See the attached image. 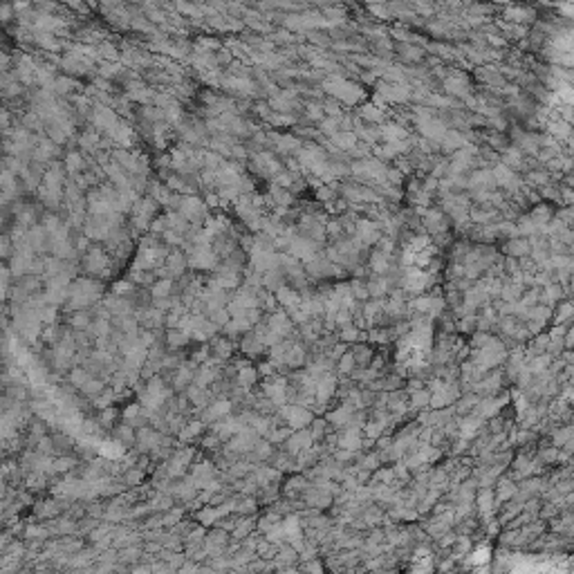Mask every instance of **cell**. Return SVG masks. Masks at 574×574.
Masks as SVG:
<instances>
[{"label": "cell", "instance_id": "cell-10", "mask_svg": "<svg viewBox=\"0 0 574 574\" xmlns=\"http://www.w3.org/2000/svg\"><path fill=\"white\" fill-rule=\"evenodd\" d=\"M108 135L114 139V142H119L121 146H128L130 144V139H133V130H130L128 126H124V124H114V126L108 130Z\"/></svg>", "mask_w": 574, "mask_h": 574}, {"label": "cell", "instance_id": "cell-7", "mask_svg": "<svg viewBox=\"0 0 574 574\" xmlns=\"http://www.w3.org/2000/svg\"><path fill=\"white\" fill-rule=\"evenodd\" d=\"M106 267H108L106 254H103L101 249H90L86 256V269L90 271V274H101Z\"/></svg>", "mask_w": 574, "mask_h": 574}, {"label": "cell", "instance_id": "cell-28", "mask_svg": "<svg viewBox=\"0 0 574 574\" xmlns=\"http://www.w3.org/2000/svg\"><path fill=\"white\" fill-rule=\"evenodd\" d=\"M386 267H388V258L382 256L379 252H375V256H373V269L382 274V271H386Z\"/></svg>", "mask_w": 574, "mask_h": 574}, {"label": "cell", "instance_id": "cell-36", "mask_svg": "<svg viewBox=\"0 0 574 574\" xmlns=\"http://www.w3.org/2000/svg\"><path fill=\"white\" fill-rule=\"evenodd\" d=\"M229 408H231V406H229V401H218V404L211 408V413L216 415V417H222V415L229 413Z\"/></svg>", "mask_w": 574, "mask_h": 574}, {"label": "cell", "instance_id": "cell-2", "mask_svg": "<svg viewBox=\"0 0 574 574\" xmlns=\"http://www.w3.org/2000/svg\"><path fill=\"white\" fill-rule=\"evenodd\" d=\"M177 209H180L182 218H186V220H197V218H204V216H207L204 202H202L200 197H195V195L182 197V200L177 202Z\"/></svg>", "mask_w": 574, "mask_h": 574}, {"label": "cell", "instance_id": "cell-52", "mask_svg": "<svg viewBox=\"0 0 574 574\" xmlns=\"http://www.w3.org/2000/svg\"><path fill=\"white\" fill-rule=\"evenodd\" d=\"M489 218H491L489 213H482V211L476 213V220H478V222H489Z\"/></svg>", "mask_w": 574, "mask_h": 574}, {"label": "cell", "instance_id": "cell-42", "mask_svg": "<svg viewBox=\"0 0 574 574\" xmlns=\"http://www.w3.org/2000/svg\"><path fill=\"white\" fill-rule=\"evenodd\" d=\"M88 321H90V319H88L86 312H79V314H76L74 319H72V325H74V327H86V325H88Z\"/></svg>", "mask_w": 574, "mask_h": 574}, {"label": "cell", "instance_id": "cell-27", "mask_svg": "<svg viewBox=\"0 0 574 574\" xmlns=\"http://www.w3.org/2000/svg\"><path fill=\"white\" fill-rule=\"evenodd\" d=\"M507 249H509V254H514V256H523V254L529 252V244L523 242V240H511Z\"/></svg>", "mask_w": 574, "mask_h": 574}, {"label": "cell", "instance_id": "cell-15", "mask_svg": "<svg viewBox=\"0 0 574 574\" xmlns=\"http://www.w3.org/2000/svg\"><path fill=\"white\" fill-rule=\"evenodd\" d=\"M446 90L453 92V95H460V97H467L469 92V86L462 76H448L446 79Z\"/></svg>", "mask_w": 574, "mask_h": 574}, {"label": "cell", "instance_id": "cell-14", "mask_svg": "<svg viewBox=\"0 0 574 574\" xmlns=\"http://www.w3.org/2000/svg\"><path fill=\"white\" fill-rule=\"evenodd\" d=\"M216 285L220 287V290H229V287H236L238 285V274L233 269H224L218 274L216 278Z\"/></svg>", "mask_w": 574, "mask_h": 574}, {"label": "cell", "instance_id": "cell-13", "mask_svg": "<svg viewBox=\"0 0 574 574\" xmlns=\"http://www.w3.org/2000/svg\"><path fill=\"white\" fill-rule=\"evenodd\" d=\"M442 142H444L446 150H458V148H462V146L467 144V139H464L460 133H456V130H446L444 137H442Z\"/></svg>", "mask_w": 574, "mask_h": 574}, {"label": "cell", "instance_id": "cell-9", "mask_svg": "<svg viewBox=\"0 0 574 574\" xmlns=\"http://www.w3.org/2000/svg\"><path fill=\"white\" fill-rule=\"evenodd\" d=\"M357 238H359V242H363V244L377 242V240H379V231H377V227H375L373 222L361 220V222L357 224Z\"/></svg>", "mask_w": 574, "mask_h": 574}, {"label": "cell", "instance_id": "cell-56", "mask_svg": "<svg viewBox=\"0 0 574 574\" xmlns=\"http://www.w3.org/2000/svg\"><path fill=\"white\" fill-rule=\"evenodd\" d=\"M310 114H312V117H323V110H319V106H312Z\"/></svg>", "mask_w": 574, "mask_h": 574}, {"label": "cell", "instance_id": "cell-45", "mask_svg": "<svg viewBox=\"0 0 574 574\" xmlns=\"http://www.w3.org/2000/svg\"><path fill=\"white\" fill-rule=\"evenodd\" d=\"M276 182H278V186H283V189H285V186L292 184V175L290 173H280L278 177H276Z\"/></svg>", "mask_w": 574, "mask_h": 574}, {"label": "cell", "instance_id": "cell-53", "mask_svg": "<svg viewBox=\"0 0 574 574\" xmlns=\"http://www.w3.org/2000/svg\"><path fill=\"white\" fill-rule=\"evenodd\" d=\"M319 195H321V200H332V191L330 189H321Z\"/></svg>", "mask_w": 574, "mask_h": 574}, {"label": "cell", "instance_id": "cell-41", "mask_svg": "<svg viewBox=\"0 0 574 574\" xmlns=\"http://www.w3.org/2000/svg\"><path fill=\"white\" fill-rule=\"evenodd\" d=\"M99 52H101V56H106V59H117V50L112 48V45H108V43H103L101 48H99Z\"/></svg>", "mask_w": 574, "mask_h": 574}, {"label": "cell", "instance_id": "cell-8", "mask_svg": "<svg viewBox=\"0 0 574 574\" xmlns=\"http://www.w3.org/2000/svg\"><path fill=\"white\" fill-rule=\"evenodd\" d=\"M491 175H494V180L498 182V184L505 186V189H516V186H518V177L511 173V169H507L505 164H498V166H496Z\"/></svg>", "mask_w": 574, "mask_h": 574}, {"label": "cell", "instance_id": "cell-37", "mask_svg": "<svg viewBox=\"0 0 574 574\" xmlns=\"http://www.w3.org/2000/svg\"><path fill=\"white\" fill-rule=\"evenodd\" d=\"M341 121L339 117H332V119H325V121L321 124V128L325 130V133H332V135H337V124Z\"/></svg>", "mask_w": 574, "mask_h": 574}, {"label": "cell", "instance_id": "cell-16", "mask_svg": "<svg viewBox=\"0 0 574 574\" xmlns=\"http://www.w3.org/2000/svg\"><path fill=\"white\" fill-rule=\"evenodd\" d=\"M287 420H290L292 426L301 429V426H305L307 422H310V415H307V411H303V408H292V411H287Z\"/></svg>", "mask_w": 574, "mask_h": 574}, {"label": "cell", "instance_id": "cell-19", "mask_svg": "<svg viewBox=\"0 0 574 574\" xmlns=\"http://www.w3.org/2000/svg\"><path fill=\"white\" fill-rule=\"evenodd\" d=\"M171 278H164V280H157V283L153 285V290H150V294L155 296L157 301H161V299H166V296L171 294Z\"/></svg>", "mask_w": 574, "mask_h": 574}, {"label": "cell", "instance_id": "cell-43", "mask_svg": "<svg viewBox=\"0 0 574 574\" xmlns=\"http://www.w3.org/2000/svg\"><path fill=\"white\" fill-rule=\"evenodd\" d=\"M38 126H40V121H38V117H36V114H27V117H25V128H27V130H34V128H38Z\"/></svg>", "mask_w": 574, "mask_h": 574}, {"label": "cell", "instance_id": "cell-34", "mask_svg": "<svg viewBox=\"0 0 574 574\" xmlns=\"http://www.w3.org/2000/svg\"><path fill=\"white\" fill-rule=\"evenodd\" d=\"M186 339H189V335L186 332H171L169 335V341H171V346H182V343H186Z\"/></svg>", "mask_w": 574, "mask_h": 574}, {"label": "cell", "instance_id": "cell-40", "mask_svg": "<svg viewBox=\"0 0 574 574\" xmlns=\"http://www.w3.org/2000/svg\"><path fill=\"white\" fill-rule=\"evenodd\" d=\"M254 379H256V370H252V368H244L242 373H240V382H242L244 386L254 384Z\"/></svg>", "mask_w": 574, "mask_h": 574}, {"label": "cell", "instance_id": "cell-6", "mask_svg": "<svg viewBox=\"0 0 574 574\" xmlns=\"http://www.w3.org/2000/svg\"><path fill=\"white\" fill-rule=\"evenodd\" d=\"M92 121H95L97 128H103V130H110L114 124H117V114H114L108 106H97L95 112H92Z\"/></svg>", "mask_w": 574, "mask_h": 574}, {"label": "cell", "instance_id": "cell-18", "mask_svg": "<svg viewBox=\"0 0 574 574\" xmlns=\"http://www.w3.org/2000/svg\"><path fill=\"white\" fill-rule=\"evenodd\" d=\"M384 137L388 139V144L401 142V139L406 137V130L399 128V126H395V124H388V126H384Z\"/></svg>", "mask_w": 574, "mask_h": 574}, {"label": "cell", "instance_id": "cell-5", "mask_svg": "<svg viewBox=\"0 0 574 574\" xmlns=\"http://www.w3.org/2000/svg\"><path fill=\"white\" fill-rule=\"evenodd\" d=\"M189 265H191V267H195V269H211L213 265H216V254L209 252L207 247H197L195 252L191 254Z\"/></svg>", "mask_w": 574, "mask_h": 574}, {"label": "cell", "instance_id": "cell-33", "mask_svg": "<svg viewBox=\"0 0 574 574\" xmlns=\"http://www.w3.org/2000/svg\"><path fill=\"white\" fill-rule=\"evenodd\" d=\"M276 142H278V150H294L296 148L294 137H276Z\"/></svg>", "mask_w": 574, "mask_h": 574}, {"label": "cell", "instance_id": "cell-55", "mask_svg": "<svg viewBox=\"0 0 574 574\" xmlns=\"http://www.w3.org/2000/svg\"><path fill=\"white\" fill-rule=\"evenodd\" d=\"M218 61H222V63H229V61H231V56H229V52H220V54H218Z\"/></svg>", "mask_w": 574, "mask_h": 574}, {"label": "cell", "instance_id": "cell-54", "mask_svg": "<svg viewBox=\"0 0 574 574\" xmlns=\"http://www.w3.org/2000/svg\"><path fill=\"white\" fill-rule=\"evenodd\" d=\"M352 368V357H343V363H341V370H350Z\"/></svg>", "mask_w": 574, "mask_h": 574}, {"label": "cell", "instance_id": "cell-46", "mask_svg": "<svg viewBox=\"0 0 574 574\" xmlns=\"http://www.w3.org/2000/svg\"><path fill=\"white\" fill-rule=\"evenodd\" d=\"M72 382L79 384V386H86V373H81V370H74V373H72Z\"/></svg>", "mask_w": 574, "mask_h": 574}, {"label": "cell", "instance_id": "cell-24", "mask_svg": "<svg viewBox=\"0 0 574 574\" xmlns=\"http://www.w3.org/2000/svg\"><path fill=\"white\" fill-rule=\"evenodd\" d=\"M227 88H233V90L238 92H244V95H249V92H254V86L249 83L247 79H229L227 83H224Z\"/></svg>", "mask_w": 574, "mask_h": 574}, {"label": "cell", "instance_id": "cell-49", "mask_svg": "<svg viewBox=\"0 0 574 574\" xmlns=\"http://www.w3.org/2000/svg\"><path fill=\"white\" fill-rule=\"evenodd\" d=\"M12 9L14 7H7V5L0 7V20H9V18H12Z\"/></svg>", "mask_w": 574, "mask_h": 574}, {"label": "cell", "instance_id": "cell-51", "mask_svg": "<svg viewBox=\"0 0 574 574\" xmlns=\"http://www.w3.org/2000/svg\"><path fill=\"white\" fill-rule=\"evenodd\" d=\"M531 182H536V184H545L547 177L543 175V173H531Z\"/></svg>", "mask_w": 574, "mask_h": 574}, {"label": "cell", "instance_id": "cell-48", "mask_svg": "<svg viewBox=\"0 0 574 574\" xmlns=\"http://www.w3.org/2000/svg\"><path fill=\"white\" fill-rule=\"evenodd\" d=\"M200 45L209 50H218V40H213V38H200Z\"/></svg>", "mask_w": 574, "mask_h": 574}, {"label": "cell", "instance_id": "cell-20", "mask_svg": "<svg viewBox=\"0 0 574 574\" xmlns=\"http://www.w3.org/2000/svg\"><path fill=\"white\" fill-rule=\"evenodd\" d=\"M491 184H494V175L489 173V171H478V173H473V177H471V186H476V189L491 186Z\"/></svg>", "mask_w": 574, "mask_h": 574}, {"label": "cell", "instance_id": "cell-1", "mask_svg": "<svg viewBox=\"0 0 574 574\" xmlns=\"http://www.w3.org/2000/svg\"><path fill=\"white\" fill-rule=\"evenodd\" d=\"M323 88H325L332 97H339L341 101H346V103H354L359 97H361V90H359L357 86H352V83L339 79V76H337V79L325 81V83H323Z\"/></svg>", "mask_w": 574, "mask_h": 574}, {"label": "cell", "instance_id": "cell-35", "mask_svg": "<svg viewBox=\"0 0 574 574\" xmlns=\"http://www.w3.org/2000/svg\"><path fill=\"white\" fill-rule=\"evenodd\" d=\"M119 70H121L119 65H112V63L108 65L106 63V65H101V76H103V79H112V76H117Z\"/></svg>", "mask_w": 574, "mask_h": 574}, {"label": "cell", "instance_id": "cell-4", "mask_svg": "<svg viewBox=\"0 0 574 574\" xmlns=\"http://www.w3.org/2000/svg\"><path fill=\"white\" fill-rule=\"evenodd\" d=\"M290 252L294 254L296 258H303V260H307V263H312V260L316 258V247H314V242H312V240H303V238L292 240Z\"/></svg>", "mask_w": 574, "mask_h": 574}, {"label": "cell", "instance_id": "cell-31", "mask_svg": "<svg viewBox=\"0 0 574 574\" xmlns=\"http://www.w3.org/2000/svg\"><path fill=\"white\" fill-rule=\"evenodd\" d=\"M480 79L491 81V83H500V76H498V72H496L494 67H482V70H480Z\"/></svg>", "mask_w": 574, "mask_h": 574}, {"label": "cell", "instance_id": "cell-32", "mask_svg": "<svg viewBox=\"0 0 574 574\" xmlns=\"http://www.w3.org/2000/svg\"><path fill=\"white\" fill-rule=\"evenodd\" d=\"M361 114H363L366 119H370V121H377V119H382V110H379V108H375V106H363Z\"/></svg>", "mask_w": 574, "mask_h": 574}, {"label": "cell", "instance_id": "cell-44", "mask_svg": "<svg viewBox=\"0 0 574 574\" xmlns=\"http://www.w3.org/2000/svg\"><path fill=\"white\" fill-rule=\"evenodd\" d=\"M200 429H202L200 424H191V426H186V431L182 433V440H186V437H193L195 433H200Z\"/></svg>", "mask_w": 574, "mask_h": 574}, {"label": "cell", "instance_id": "cell-29", "mask_svg": "<svg viewBox=\"0 0 574 574\" xmlns=\"http://www.w3.org/2000/svg\"><path fill=\"white\" fill-rule=\"evenodd\" d=\"M211 321L222 325V323H229V312L224 307H218V310H211Z\"/></svg>", "mask_w": 574, "mask_h": 574}, {"label": "cell", "instance_id": "cell-25", "mask_svg": "<svg viewBox=\"0 0 574 574\" xmlns=\"http://www.w3.org/2000/svg\"><path fill=\"white\" fill-rule=\"evenodd\" d=\"M166 224H169L171 229H173L175 233H182L186 229V222H184V218L182 216H177V213H171L169 218H166Z\"/></svg>", "mask_w": 574, "mask_h": 574}, {"label": "cell", "instance_id": "cell-11", "mask_svg": "<svg viewBox=\"0 0 574 574\" xmlns=\"http://www.w3.org/2000/svg\"><path fill=\"white\" fill-rule=\"evenodd\" d=\"M379 92H382L388 101H404V99H408V88L406 86H382Z\"/></svg>", "mask_w": 574, "mask_h": 574}, {"label": "cell", "instance_id": "cell-17", "mask_svg": "<svg viewBox=\"0 0 574 574\" xmlns=\"http://www.w3.org/2000/svg\"><path fill=\"white\" fill-rule=\"evenodd\" d=\"M335 144H337V148L352 150L354 144H357V135H354V133H337L335 135Z\"/></svg>", "mask_w": 574, "mask_h": 574}, {"label": "cell", "instance_id": "cell-38", "mask_svg": "<svg viewBox=\"0 0 574 574\" xmlns=\"http://www.w3.org/2000/svg\"><path fill=\"white\" fill-rule=\"evenodd\" d=\"M520 290H523L520 285H509V287H505V290H503V299H509V301L516 299V296L520 294Z\"/></svg>", "mask_w": 574, "mask_h": 574}, {"label": "cell", "instance_id": "cell-30", "mask_svg": "<svg viewBox=\"0 0 574 574\" xmlns=\"http://www.w3.org/2000/svg\"><path fill=\"white\" fill-rule=\"evenodd\" d=\"M332 388H335V382H332L330 377H325L323 382L319 384V395H321V399H325V397H330V393H332Z\"/></svg>", "mask_w": 574, "mask_h": 574}, {"label": "cell", "instance_id": "cell-50", "mask_svg": "<svg viewBox=\"0 0 574 574\" xmlns=\"http://www.w3.org/2000/svg\"><path fill=\"white\" fill-rule=\"evenodd\" d=\"M7 126H9V112L0 110V128H7Z\"/></svg>", "mask_w": 574, "mask_h": 574}, {"label": "cell", "instance_id": "cell-3", "mask_svg": "<svg viewBox=\"0 0 574 574\" xmlns=\"http://www.w3.org/2000/svg\"><path fill=\"white\" fill-rule=\"evenodd\" d=\"M417 126H420V130L426 135V137L431 139H442L446 133V126L442 121H437V119H433L431 114H424L420 112V121H417Z\"/></svg>", "mask_w": 574, "mask_h": 574}, {"label": "cell", "instance_id": "cell-39", "mask_svg": "<svg viewBox=\"0 0 574 574\" xmlns=\"http://www.w3.org/2000/svg\"><path fill=\"white\" fill-rule=\"evenodd\" d=\"M426 224H429V227H440L442 216L437 211H429V213H426Z\"/></svg>", "mask_w": 574, "mask_h": 574}, {"label": "cell", "instance_id": "cell-22", "mask_svg": "<svg viewBox=\"0 0 574 574\" xmlns=\"http://www.w3.org/2000/svg\"><path fill=\"white\" fill-rule=\"evenodd\" d=\"M278 301H280L283 305H290V307L299 305V299H296V294L290 290V287H285V285L278 287Z\"/></svg>", "mask_w": 574, "mask_h": 574}, {"label": "cell", "instance_id": "cell-21", "mask_svg": "<svg viewBox=\"0 0 574 574\" xmlns=\"http://www.w3.org/2000/svg\"><path fill=\"white\" fill-rule=\"evenodd\" d=\"M34 43L40 45V48H45V50H50V52H54V50L61 48L59 40H56L52 34H38V36H34Z\"/></svg>", "mask_w": 574, "mask_h": 574}, {"label": "cell", "instance_id": "cell-23", "mask_svg": "<svg viewBox=\"0 0 574 574\" xmlns=\"http://www.w3.org/2000/svg\"><path fill=\"white\" fill-rule=\"evenodd\" d=\"M166 269H169L173 276L182 274V271H184V258H182V256L177 254V252H175V254H171V256H169V265H166Z\"/></svg>", "mask_w": 574, "mask_h": 574}, {"label": "cell", "instance_id": "cell-47", "mask_svg": "<svg viewBox=\"0 0 574 574\" xmlns=\"http://www.w3.org/2000/svg\"><path fill=\"white\" fill-rule=\"evenodd\" d=\"M552 133L554 135H567L570 128H567V124H554V126H552Z\"/></svg>", "mask_w": 574, "mask_h": 574}, {"label": "cell", "instance_id": "cell-26", "mask_svg": "<svg viewBox=\"0 0 574 574\" xmlns=\"http://www.w3.org/2000/svg\"><path fill=\"white\" fill-rule=\"evenodd\" d=\"M65 166H67V171H70V173H76L79 169H83V159H81V155H79V153H70V155H67Z\"/></svg>", "mask_w": 574, "mask_h": 574}, {"label": "cell", "instance_id": "cell-12", "mask_svg": "<svg viewBox=\"0 0 574 574\" xmlns=\"http://www.w3.org/2000/svg\"><path fill=\"white\" fill-rule=\"evenodd\" d=\"M426 280H429V276H426V274H422V271H417V269H411L408 274H406V280H404V285L408 287V290H415V292H420L422 287L426 285Z\"/></svg>", "mask_w": 574, "mask_h": 574}]
</instances>
